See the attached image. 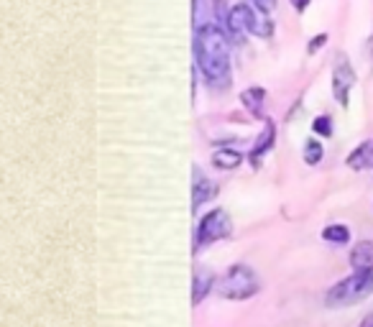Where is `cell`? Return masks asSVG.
Returning a JSON list of instances; mask_svg holds the SVG:
<instances>
[{
    "label": "cell",
    "instance_id": "cell-1",
    "mask_svg": "<svg viewBox=\"0 0 373 327\" xmlns=\"http://www.w3.org/2000/svg\"><path fill=\"white\" fill-rule=\"evenodd\" d=\"M194 54L197 67L205 74V80L212 82L215 87H223L230 82V46L225 34L212 23L197 28L194 38Z\"/></svg>",
    "mask_w": 373,
    "mask_h": 327
},
{
    "label": "cell",
    "instance_id": "cell-2",
    "mask_svg": "<svg viewBox=\"0 0 373 327\" xmlns=\"http://www.w3.org/2000/svg\"><path fill=\"white\" fill-rule=\"evenodd\" d=\"M373 294V269L368 271H355L353 276L343 279L340 284H335L332 289L328 291V307H348V304H355V302L365 300Z\"/></svg>",
    "mask_w": 373,
    "mask_h": 327
},
{
    "label": "cell",
    "instance_id": "cell-3",
    "mask_svg": "<svg viewBox=\"0 0 373 327\" xmlns=\"http://www.w3.org/2000/svg\"><path fill=\"white\" fill-rule=\"evenodd\" d=\"M258 291V279H256L253 269L238 264L228 269V273L220 279V294L225 300H248Z\"/></svg>",
    "mask_w": 373,
    "mask_h": 327
},
{
    "label": "cell",
    "instance_id": "cell-4",
    "mask_svg": "<svg viewBox=\"0 0 373 327\" xmlns=\"http://www.w3.org/2000/svg\"><path fill=\"white\" fill-rule=\"evenodd\" d=\"M233 233V223H230V215L225 210H212L205 218L200 220V227H197V245H210L215 240H223Z\"/></svg>",
    "mask_w": 373,
    "mask_h": 327
},
{
    "label": "cell",
    "instance_id": "cell-5",
    "mask_svg": "<svg viewBox=\"0 0 373 327\" xmlns=\"http://www.w3.org/2000/svg\"><path fill=\"white\" fill-rule=\"evenodd\" d=\"M355 82V74H353V67L348 62L346 56H337V64H335V72H332V92H335V100L340 105H348V92L353 87Z\"/></svg>",
    "mask_w": 373,
    "mask_h": 327
},
{
    "label": "cell",
    "instance_id": "cell-6",
    "mask_svg": "<svg viewBox=\"0 0 373 327\" xmlns=\"http://www.w3.org/2000/svg\"><path fill=\"white\" fill-rule=\"evenodd\" d=\"M228 28L233 34H248V31H258L256 23V13L251 10L248 3H238L228 13Z\"/></svg>",
    "mask_w": 373,
    "mask_h": 327
},
{
    "label": "cell",
    "instance_id": "cell-7",
    "mask_svg": "<svg viewBox=\"0 0 373 327\" xmlns=\"http://www.w3.org/2000/svg\"><path fill=\"white\" fill-rule=\"evenodd\" d=\"M350 264L355 271H368L373 269V240H363L350 251Z\"/></svg>",
    "mask_w": 373,
    "mask_h": 327
},
{
    "label": "cell",
    "instance_id": "cell-8",
    "mask_svg": "<svg viewBox=\"0 0 373 327\" xmlns=\"http://www.w3.org/2000/svg\"><path fill=\"white\" fill-rule=\"evenodd\" d=\"M215 194H218V184L212 182V179L197 177V179H194V190H192V197H194V200H192V207L200 210L202 202H210Z\"/></svg>",
    "mask_w": 373,
    "mask_h": 327
},
{
    "label": "cell",
    "instance_id": "cell-9",
    "mask_svg": "<svg viewBox=\"0 0 373 327\" xmlns=\"http://www.w3.org/2000/svg\"><path fill=\"white\" fill-rule=\"evenodd\" d=\"M348 166L355 172H363V169L373 166V141H365V144L358 146L353 154L348 156Z\"/></svg>",
    "mask_w": 373,
    "mask_h": 327
},
{
    "label": "cell",
    "instance_id": "cell-10",
    "mask_svg": "<svg viewBox=\"0 0 373 327\" xmlns=\"http://www.w3.org/2000/svg\"><path fill=\"white\" fill-rule=\"evenodd\" d=\"M271 144H273V123L269 120V123H266V128H264V133H261V136H258V141H256L253 151H251V161H253V166H258L261 156L271 148Z\"/></svg>",
    "mask_w": 373,
    "mask_h": 327
},
{
    "label": "cell",
    "instance_id": "cell-11",
    "mask_svg": "<svg viewBox=\"0 0 373 327\" xmlns=\"http://www.w3.org/2000/svg\"><path fill=\"white\" fill-rule=\"evenodd\" d=\"M240 100H243V105H246L253 115H261V108H264V100H266V92L261 90V87H251V90H246L243 95H240Z\"/></svg>",
    "mask_w": 373,
    "mask_h": 327
},
{
    "label": "cell",
    "instance_id": "cell-12",
    "mask_svg": "<svg viewBox=\"0 0 373 327\" xmlns=\"http://www.w3.org/2000/svg\"><path fill=\"white\" fill-rule=\"evenodd\" d=\"M240 161H243V156L238 154V151H230V148H220L212 156V164L218 169H236V166H240Z\"/></svg>",
    "mask_w": 373,
    "mask_h": 327
},
{
    "label": "cell",
    "instance_id": "cell-13",
    "mask_svg": "<svg viewBox=\"0 0 373 327\" xmlns=\"http://www.w3.org/2000/svg\"><path fill=\"white\" fill-rule=\"evenodd\" d=\"M210 286H212V273H207V271L194 273V294H192V302L200 304V302L210 294Z\"/></svg>",
    "mask_w": 373,
    "mask_h": 327
},
{
    "label": "cell",
    "instance_id": "cell-14",
    "mask_svg": "<svg viewBox=\"0 0 373 327\" xmlns=\"http://www.w3.org/2000/svg\"><path fill=\"white\" fill-rule=\"evenodd\" d=\"M322 238L330 243H348L350 240V230L346 225H328L322 230Z\"/></svg>",
    "mask_w": 373,
    "mask_h": 327
},
{
    "label": "cell",
    "instance_id": "cell-15",
    "mask_svg": "<svg viewBox=\"0 0 373 327\" xmlns=\"http://www.w3.org/2000/svg\"><path fill=\"white\" fill-rule=\"evenodd\" d=\"M319 159H322V146L317 141H307V146H304V161L315 166V164H319Z\"/></svg>",
    "mask_w": 373,
    "mask_h": 327
},
{
    "label": "cell",
    "instance_id": "cell-16",
    "mask_svg": "<svg viewBox=\"0 0 373 327\" xmlns=\"http://www.w3.org/2000/svg\"><path fill=\"white\" fill-rule=\"evenodd\" d=\"M312 128H315V133H317V136H332V120H330L328 115H319V118H315Z\"/></svg>",
    "mask_w": 373,
    "mask_h": 327
},
{
    "label": "cell",
    "instance_id": "cell-17",
    "mask_svg": "<svg viewBox=\"0 0 373 327\" xmlns=\"http://www.w3.org/2000/svg\"><path fill=\"white\" fill-rule=\"evenodd\" d=\"M322 44H328V34H319L317 38H312V41H310V54H315Z\"/></svg>",
    "mask_w": 373,
    "mask_h": 327
},
{
    "label": "cell",
    "instance_id": "cell-18",
    "mask_svg": "<svg viewBox=\"0 0 373 327\" xmlns=\"http://www.w3.org/2000/svg\"><path fill=\"white\" fill-rule=\"evenodd\" d=\"M256 5H258L261 13H271L276 8V0H256Z\"/></svg>",
    "mask_w": 373,
    "mask_h": 327
},
{
    "label": "cell",
    "instance_id": "cell-19",
    "mask_svg": "<svg viewBox=\"0 0 373 327\" xmlns=\"http://www.w3.org/2000/svg\"><path fill=\"white\" fill-rule=\"evenodd\" d=\"M291 5H294L297 10H304L307 5H310V0H291Z\"/></svg>",
    "mask_w": 373,
    "mask_h": 327
},
{
    "label": "cell",
    "instance_id": "cell-20",
    "mask_svg": "<svg viewBox=\"0 0 373 327\" xmlns=\"http://www.w3.org/2000/svg\"><path fill=\"white\" fill-rule=\"evenodd\" d=\"M361 327H373V315H368V317L361 322Z\"/></svg>",
    "mask_w": 373,
    "mask_h": 327
}]
</instances>
